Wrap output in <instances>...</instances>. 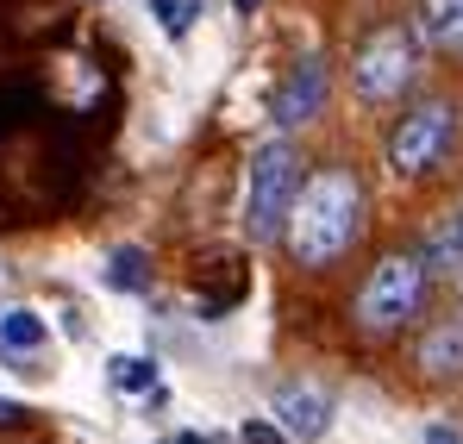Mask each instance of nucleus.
Segmentation results:
<instances>
[{"mask_svg": "<svg viewBox=\"0 0 463 444\" xmlns=\"http://www.w3.org/2000/svg\"><path fill=\"white\" fill-rule=\"evenodd\" d=\"M420 300H426V257H383L357 288V326L370 338H388L420 313Z\"/></svg>", "mask_w": 463, "mask_h": 444, "instance_id": "3", "label": "nucleus"}, {"mask_svg": "<svg viewBox=\"0 0 463 444\" xmlns=\"http://www.w3.org/2000/svg\"><path fill=\"white\" fill-rule=\"evenodd\" d=\"M244 444H295V439H288V432H282V426H276V432H269V426H263V420H257V426H244Z\"/></svg>", "mask_w": 463, "mask_h": 444, "instance_id": "15", "label": "nucleus"}, {"mask_svg": "<svg viewBox=\"0 0 463 444\" xmlns=\"http://www.w3.org/2000/svg\"><path fill=\"white\" fill-rule=\"evenodd\" d=\"M420 370L432 382H458L463 375V319H439L420 338Z\"/></svg>", "mask_w": 463, "mask_h": 444, "instance_id": "8", "label": "nucleus"}, {"mask_svg": "<svg viewBox=\"0 0 463 444\" xmlns=\"http://www.w3.org/2000/svg\"><path fill=\"white\" fill-rule=\"evenodd\" d=\"M269 413H276V426L295 444H319L326 426H332V394L313 388V382H282V388L269 394Z\"/></svg>", "mask_w": 463, "mask_h": 444, "instance_id": "6", "label": "nucleus"}, {"mask_svg": "<svg viewBox=\"0 0 463 444\" xmlns=\"http://www.w3.org/2000/svg\"><path fill=\"white\" fill-rule=\"evenodd\" d=\"M413 75H420V32H407V25L370 32L357 44V57H351V88L364 100H376V107L383 100H401L413 88Z\"/></svg>", "mask_w": 463, "mask_h": 444, "instance_id": "4", "label": "nucleus"}, {"mask_svg": "<svg viewBox=\"0 0 463 444\" xmlns=\"http://www.w3.org/2000/svg\"><path fill=\"white\" fill-rule=\"evenodd\" d=\"M232 6H238V13H257V6H263V0H232Z\"/></svg>", "mask_w": 463, "mask_h": 444, "instance_id": "19", "label": "nucleus"}, {"mask_svg": "<svg viewBox=\"0 0 463 444\" xmlns=\"http://www.w3.org/2000/svg\"><path fill=\"white\" fill-rule=\"evenodd\" d=\"M156 444H207V439H194V432H182V439H156Z\"/></svg>", "mask_w": 463, "mask_h": 444, "instance_id": "18", "label": "nucleus"}, {"mask_svg": "<svg viewBox=\"0 0 463 444\" xmlns=\"http://www.w3.org/2000/svg\"><path fill=\"white\" fill-rule=\"evenodd\" d=\"M107 375H113V388L145 394V388L156 382V364H151V357H113V364H107Z\"/></svg>", "mask_w": 463, "mask_h": 444, "instance_id": "13", "label": "nucleus"}, {"mask_svg": "<svg viewBox=\"0 0 463 444\" xmlns=\"http://www.w3.org/2000/svg\"><path fill=\"white\" fill-rule=\"evenodd\" d=\"M426 444H463L451 426H426Z\"/></svg>", "mask_w": 463, "mask_h": 444, "instance_id": "16", "label": "nucleus"}, {"mask_svg": "<svg viewBox=\"0 0 463 444\" xmlns=\"http://www.w3.org/2000/svg\"><path fill=\"white\" fill-rule=\"evenodd\" d=\"M151 13H156V25H163L169 38H182V32L201 19V0H151Z\"/></svg>", "mask_w": 463, "mask_h": 444, "instance_id": "14", "label": "nucleus"}, {"mask_svg": "<svg viewBox=\"0 0 463 444\" xmlns=\"http://www.w3.org/2000/svg\"><path fill=\"white\" fill-rule=\"evenodd\" d=\"M413 32H420V44H432V51H463V0H420Z\"/></svg>", "mask_w": 463, "mask_h": 444, "instance_id": "9", "label": "nucleus"}, {"mask_svg": "<svg viewBox=\"0 0 463 444\" xmlns=\"http://www.w3.org/2000/svg\"><path fill=\"white\" fill-rule=\"evenodd\" d=\"M451 138H458V107L451 100H426V107H413L388 132V169L394 175H426V169L445 163Z\"/></svg>", "mask_w": 463, "mask_h": 444, "instance_id": "5", "label": "nucleus"}, {"mask_svg": "<svg viewBox=\"0 0 463 444\" xmlns=\"http://www.w3.org/2000/svg\"><path fill=\"white\" fill-rule=\"evenodd\" d=\"M319 107H326V63L319 57H301L288 81L276 88V107H269V119L282 126V132H295V126H307L319 119Z\"/></svg>", "mask_w": 463, "mask_h": 444, "instance_id": "7", "label": "nucleus"}, {"mask_svg": "<svg viewBox=\"0 0 463 444\" xmlns=\"http://www.w3.org/2000/svg\"><path fill=\"white\" fill-rule=\"evenodd\" d=\"M44 332H51V326H44L32 307H6V313H0V351H38Z\"/></svg>", "mask_w": 463, "mask_h": 444, "instance_id": "10", "label": "nucleus"}, {"mask_svg": "<svg viewBox=\"0 0 463 444\" xmlns=\"http://www.w3.org/2000/svg\"><path fill=\"white\" fill-rule=\"evenodd\" d=\"M420 257H426V269H463V213L445 225V231L420 250Z\"/></svg>", "mask_w": 463, "mask_h": 444, "instance_id": "12", "label": "nucleus"}, {"mask_svg": "<svg viewBox=\"0 0 463 444\" xmlns=\"http://www.w3.org/2000/svg\"><path fill=\"white\" fill-rule=\"evenodd\" d=\"M357 220H364V188L351 169H319L313 182H301V201L288 213V250L301 269H326L351 250L357 238Z\"/></svg>", "mask_w": 463, "mask_h": 444, "instance_id": "1", "label": "nucleus"}, {"mask_svg": "<svg viewBox=\"0 0 463 444\" xmlns=\"http://www.w3.org/2000/svg\"><path fill=\"white\" fill-rule=\"evenodd\" d=\"M295 201H301V150L288 145V138H269L250 156V169H244V231L257 244L282 238Z\"/></svg>", "mask_w": 463, "mask_h": 444, "instance_id": "2", "label": "nucleus"}, {"mask_svg": "<svg viewBox=\"0 0 463 444\" xmlns=\"http://www.w3.org/2000/svg\"><path fill=\"white\" fill-rule=\"evenodd\" d=\"M6 420H19V401H6V394H0V426H6Z\"/></svg>", "mask_w": 463, "mask_h": 444, "instance_id": "17", "label": "nucleus"}, {"mask_svg": "<svg viewBox=\"0 0 463 444\" xmlns=\"http://www.w3.org/2000/svg\"><path fill=\"white\" fill-rule=\"evenodd\" d=\"M107 282H113L119 295H145V288H151V257L132 250V244L113 250V257H107Z\"/></svg>", "mask_w": 463, "mask_h": 444, "instance_id": "11", "label": "nucleus"}]
</instances>
